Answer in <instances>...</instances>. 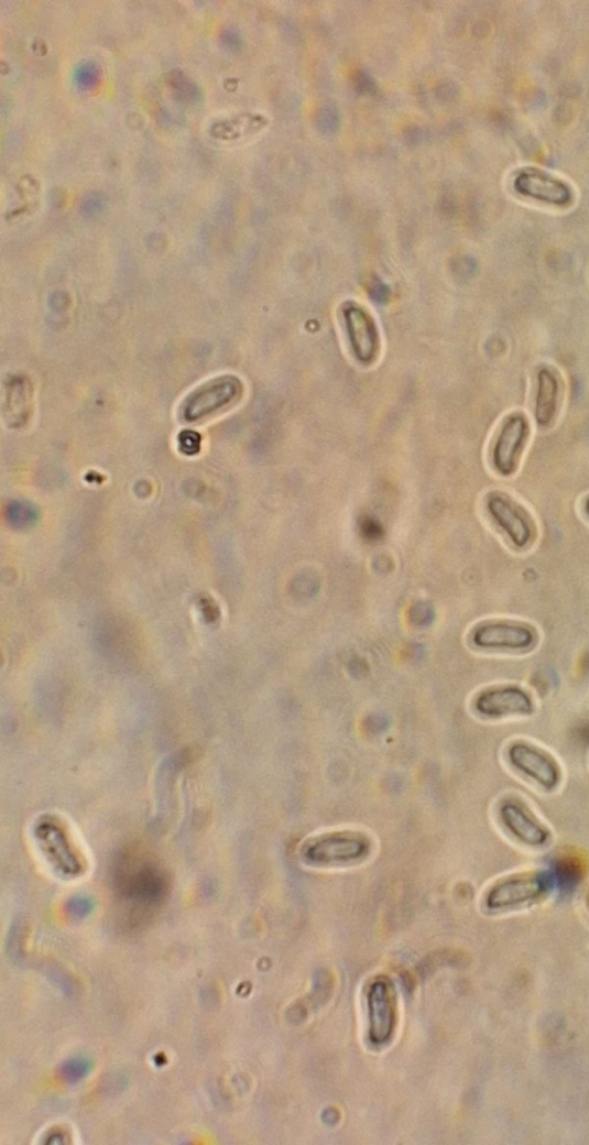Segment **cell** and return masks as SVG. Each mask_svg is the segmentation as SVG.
<instances>
[{"instance_id": "5b68a950", "label": "cell", "mask_w": 589, "mask_h": 1145, "mask_svg": "<svg viewBox=\"0 0 589 1145\" xmlns=\"http://www.w3.org/2000/svg\"><path fill=\"white\" fill-rule=\"evenodd\" d=\"M469 641L480 653L526 657L541 647L543 633L539 626L527 619L498 617L476 623Z\"/></svg>"}, {"instance_id": "30bf717a", "label": "cell", "mask_w": 589, "mask_h": 1145, "mask_svg": "<svg viewBox=\"0 0 589 1145\" xmlns=\"http://www.w3.org/2000/svg\"><path fill=\"white\" fill-rule=\"evenodd\" d=\"M339 320L351 358L362 368L375 366L382 353V335L371 309L356 299L339 307Z\"/></svg>"}, {"instance_id": "2e32d148", "label": "cell", "mask_w": 589, "mask_h": 1145, "mask_svg": "<svg viewBox=\"0 0 589 1145\" xmlns=\"http://www.w3.org/2000/svg\"><path fill=\"white\" fill-rule=\"evenodd\" d=\"M91 1071V1062L84 1058H74L65 1061L61 1073L69 1083L83 1081Z\"/></svg>"}, {"instance_id": "7c38bea8", "label": "cell", "mask_w": 589, "mask_h": 1145, "mask_svg": "<svg viewBox=\"0 0 589 1145\" xmlns=\"http://www.w3.org/2000/svg\"><path fill=\"white\" fill-rule=\"evenodd\" d=\"M34 836L47 863L65 877H78L84 872L83 857L76 849L64 825L55 817L41 818Z\"/></svg>"}, {"instance_id": "603a6c76", "label": "cell", "mask_w": 589, "mask_h": 1145, "mask_svg": "<svg viewBox=\"0 0 589 1145\" xmlns=\"http://www.w3.org/2000/svg\"><path fill=\"white\" fill-rule=\"evenodd\" d=\"M585 903H586V907H587L588 913H589V888H588V891L586 893V896H585Z\"/></svg>"}, {"instance_id": "ac0fdd59", "label": "cell", "mask_w": 589, "mask_h": 1145, "mask_svg": "<svg viewBox=\"0 0 589 1145\" xmlns=\"http://www.w3.org/2000/svg\"><path fill=\"white\" fill-rule=\"evenodd\" d=\"M94 902L87 896H75L67 903V913L74 919H85L91 915Z\"/></svg>"}, {"instance_id": "ffe728a7", "label": "cell", "mask_w": 589, "mask_h": 1145, "mask_svg": "<svg viewBox=\"0 0 589 1145\" xmlns=\"http://www.w3.org/2000/svg\"><path fill=\"white\" fill-rule=\"evenodd\" d=\"M222 45L229 51H238L241 48L242 41L239 33L234 30H228L223 32L221 36Z\"/></svg>"}, {"instance_id": "d6986e66", "label": "cell", "mask_w": 589, "mask_h": 1145, "mask_svg": "<svg viewBox=\"0 0 589 1145\" xmlns=\"http://www.w3.org/2000/svg\"><path fill=\"white\" fill-rule=\"evenodd\" d=\"M106 201L99 195H90L83 203V214L86 217H94L102 211Z\"/></svg>"}, {"instance_id": "9c48e42d", "label": "cell", "mask_w": 589, "mask_h": 1145, "mask_svg": "<svg viewBox=\"0 0 589 1145\" xmlns=\"http://www.w3.org/2000/svg\"><path fill=\"white\" fill-rule=\"evenodd\" d=\"M532 432V422L525 411L512 410L503 415L489 450L492 471L499 478L512 479L520 473Z\"/></svg>"}, {"instance_id": "277c9868", "label": "cell", "mask_w": 589, "mask_h": 1145, "mask_svg": "<svg viewBox=\"0 0 589 1145\" xmlns=\"http://www.w3.org/2000/svg\"><path fill=\"white\" fill-rule=\"evenodd\" d=\"M502 835L516 847L530 852H544L555 842L553 827L520 793H505L493 809Z\"/></svg>"}, {"instance_id": "44dd1931", "label": "cell", "mask_w": 589, "mask_h": 1145, "mask_svg": "<svg viewBox=\"0 0 589 1145\" xmlns=\"http://www.w3.org/2000/svg\"><path fill=\"white\" fill-rule=\"evenodd\" d=\"M578 512L583 522L589 526V491L585 492L579 499Z\"/></svg>"}, {"instance_id": "7402d4cb", "label": "cell", "mask_w": 589, "mask_h": 1145, "mask_svg": "<svg viewBox=\"0 0 589 1145\" xmlns=\"http://www.w3.org/2000/svg\"><path fill=\"white\" fill-rule=\"evenodd\" d=\"M362 528H363V532H364V534L367 535V537H370V538H373V539H374V538H377V537H380V535H381V528H380V526H379V525H377V524H375V523L373 522V520H371V519H369V520H366V522H364V525H363V527H362Z\"/></svg>"}, {"instance_id": "4fadbf2b", "label": "cell", "mask_w": 589, "mask_h": 1145, "mask_svg": "<svg viewBox=\"0 0 589 1145\" xmlns=\"http://www.w3.org/2000/svg\"><path fill=\"white\" fill-rule=\"evenodd\" d=\"M563 393V379L558 370L542 363L534 372L533 381V418L537 428H552L559 415Z\"/></svg>"}, {"instance_id": "5bb4252c", "label": "cell", "mask_w": 589, "mask_h": 1145, "mask_svg": "<svg viewBox=\"0 0 589 1145\" xmlns=\"http://www.w3.org/2000/svg\"><path fill=\"white\" fill-rule=\"evenodd\" d=\"M370 1037L375 1045L386 1044L395 1025V996L393 988L383 981L372 984L369 993Z\"/></svg>"}, {"instance_id": "e0dca14e", "label": "cell", "mask_w": 589, "mask_h": 1145, "mask_svg": "<svg viewBox=\"0 0 589 1145\" xmlns=\"http://www.w3.org/2000/svg\"><path fill=\"white\" fill-rule=\"evenodd\" d=\"M99 68L92 62H87L76 67L74 83L84 90L92 89L99 81Z\"/></svg>"}, {"instance_id": "8992f818", "label": "cell", "mask_w": 589, "mask_h": 1145, "mask_svg": "<svg viewBox=\"0 0 589 1145\" xmlns=\"http://www.w3.org/2000/svg\"><path fill=\"white\" fill-rule=\"evenodd\" d=\"M118 895L135 906L152 907L162 903L170 887L166 871L137 852H124L114 865Z\"/></svg>"}, {"instance_id": "52a82bcc", "label": "cell", "mask_w": 589, "mask_h": 1145, "mask_svg": "<svg viewBox=\"0 0 589 1145\" xmlns=\"http://www.w3.org/2000/svg\"><path fill=\"white\" fill-rule=\"evenodd\" d=\"M470 711L484 722L528 720L539 711L534 693L520 683H497L477 690Z\"/></svg>"}, {"instance_id": "ba28073f", "label": "cell", "mask_w": 589, "mask_h": 1145, "mask_svg": "<svg viewBox=\"0 0 589 1145\" xmlns=\"http://www.w3.org/2000/svg\"><path fill=\"white\" fill-rule=\"evenodd\" d=\"M557 882L552 869L532 868L506 873L494 880L483 894L491 910H504L545 899Z\"/></svg>"}, {"instance_id": "7a4b0ae2", "label": "cell", "mask_w": 589, "mask_h": 1145, "mask_svg": "<svg viewBox=\"0 0 589 1145\" xmlns=\"http://www.w3.org/2000/svg\"><path fill=\"white\" fill-rule=\"evenodd\" d=\"M483 511L512 554L528 555L539 543V522L515 493L503 489L490 490L483 499Z\"/></svg>"}, {"instance_id": "6da1fadb", "label": "cell", "mask_w": 589, "mask_h": 1145, "mask_svg": "<svg viewBox=\"0 0 589 1145\" xmlns=\"http://www.w3.org/2000/svg\"><path fill=\"white\" fill-rule=\"evenodd\" d=\"M377 844L370 831L360 828L325 829L298 846L299 863L312 870L338 871L360 868L371 861Z\"/></svg>"}, {"instance_id": "3957f363", "label": "cell", "mask_w": 589, "mask_h": 1145, "mask_svg": "<svg viewBox=\"0 0 589 1145\" xmlns=\"http://www.w3.org/2000/svg\"><path fill=\"white\" fill-rule=\"evenodd\" d=\"M506 768L543 795L557 794L566 783V770L556 754L528 738H515L502 750Z\"/></svg>"}, {"instance_id": "9a60e30c", "label": "cell", "mask_w": 589, "mask_h": 1145, "mask_svg": "<svg viewBox=\"0 0 589 1145\" xmlns=\"http://www.w3.org/2000/svg\"><path fill=\"white\" fill-rule=\"evenodd\" d=\"M515 189L523 196L549 204L565 206L572 199V192L565 182L539 170H525L515 181Z\"/></svg>"}, {"instance_id": "8fae6325", "label": "cell", "mask_w": 589, "mask_h": 1145, "mask_svg": "<svg viewBox=\"0 0 589 1145\" xmlns=\"http://www.w3.org/2000/svg\"><path fill=\"white\" fill-rule=\"evenodd\" d=\"M244 394V384L237 375H222L205 382L185 400L182 418L186 423L201 419L234 406Z\"/></svg>"}]
</instances>
